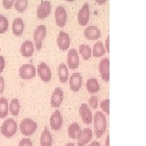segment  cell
Listing matches in <instances>:
<instances>
[{
    "mask_svg": "<svg viewBox=\"0 0 146 146\" xmlns=\"http://www.w3.org/2000/svg\"><path fill=\"white\" fill-rule=\"evenodd\" d=\"M94 123L95 136L97 138H101L106 129V118L102 112H96L94 118Z\"/></svg>",
    "mask_w": 146,
    "mask_h": 146,
    "instance_id": "1",
    "label": "cell"
},
{
    "mask_svg": "<svg viewBox=\"0 0 146 146\" xmlns=\"http://www.w3.org/2000/svg\"><path fill=\"white\" fill-rule=\"evenodd\" d=\"M1 134L7 138L12 137L16 134L17 131V123L16 121L12 119H6L0 127Z\"/></svg>",
    "mask_w": 146,
    "mask_h": 146,
    "instance_id": "2",
    "label": "cell"
},
{
    "mask_svg": "<svg viewBox=\"0 0 146 146\" xmlns=\"http://www.w3.org/2000/svg\"><path fill=\"white\" fill-rule=\"evenodd\" d=\"M37 128V124L36 122H34L31 119H25L22 120L20 125L21 133L24 136H32Z\"/></svg>",
    "mask_w": 146,
    "mask_h": 146,
    "instance_id": "3",
    "label": "cell"
},
{
    "mask_svg": "<svg viewBox=\"0 0 146 146\" xmlns=\"http://www.w3.org/2000/svg\"><path fill=\"white\" fill-rule=\"evenodd\" d=\"M46 35V28L45 25H41L36 28L33 33V40L35 42L36 49L39 51L42 50V42Z\"/></svg>",
    "mask_w": 146,
    "mask_h": 146,
    "instance_id": "4",
    "label": "cell"
},
{
    "mask_svg": "<svg viewBox=\"0 0 146 146\" xmlns=\"http://www.w3.org/2000/svg\"><path fill=\"white\" fill-rule=\"evenodd\" d=\"M36 75V68L32 64H24L19 70V76L23 80H31Z\"/></svg>",
    "mask_w": 146,
    "mask_h": 146,
    "instance_id": "5",
    "label": "cell"
},
{
    "mask_svg": "<svg viewBox=\"0 0 146 146\" xmlns=\"http://www.w3.org/2000/svg\"><path fill=\"white\" fill-rule=\"evenodd\" d=\"M51 11V4L50 1H42L36 10V16L39 20L47 18Z\"/></svg>",
    "mask_w": 146,
    "mask_h": 146,
    "instance_id": "6",
    "label": "cell"
},
{
    "mask_svg": "<svg viewBox=\"0 0 146 146\" xmlns=\"http://www.w3.org/2000/svg\"><path fill=\"white\" fill-rule=\"evenodd\" d=\"M37 74H38V76L41 78V80L44 82L50 81L51 77H52L50 68H49V66L45 63H41L40 64H38V66H37Z\"/></svg>",
    "mask_w": 146,
    "mask_h": 146,
    "instance_id": "7",
    "label": "cell"
},
{
    "mask_svg": "<svg viewBox=\"0 0 146 146\" xmlns=\"http://www.w3.org/2000/svg\"><path fill=\"white\" fill-rule=\"evenodd\" d=\"M79 112H80V118L83 121V123H84L87 125L91 124V123L93 121V115H92V111L89 109L88 105L85 103L81 104V106H80V109H79Z\"/></svg>",
    "mask_w": 146,
    "mask_h": 146,
    "instance_id": "8",
    "label": "cell"
},
{
    "mask_svg": "<svg viewBox=\"0 0 146 146\" xmlns=\"http://www.w3.org/2000/svg\"><path fill=\"white\" fill-rule=\"evenodd\" d=\"M54 16H55V21H56V25L59 27H64L67 22V11L65 10V8L63 6H58L57 8L55 9L54 12Z\"/></svg>",
    "mask_w": 146,
    "mask_h": 146,
    "instance_id": "9",
    "label": "cell"
},
{
    "mask_svg": "<svg viewBox=\"0 0 146 146\" xmlns=\"http://www.w3.org/2000/svg\"><path fill=\"white\" fill-rule=\"evenodd\" d=\"M77 20L80 25H86L89 21V3H84L78 12Z\"/></svg>",
    "mask_w": 146,
    "mask_h": 146,
    "instance_id": "10",
    "label": "cell"
},
{
    "mask_svg": "<svg viewBox=\"0 0 146 146\" xmlns=\"http://www.w3.org/2000/svg\"><path fill=\"white\" fill-rule=\"evenodd\" d=\"M99 72L102 79L108 82L110 80V60L108 58H104L99 63Z\"/></svg>",
    "mask_w": 146,
    "mask_h": 146,
    "instance_id": "11",
    "label": "cell"
},
{
    "mask_svg": "<svg viewBox=\"0 0 146 146\" xmlns=\"http://www.w3.org/2000/svg\"><path fill=\"white\" fill-rule=\"evenodd\" d=\"M83 82V79L81 75L78 72L73 73L72 76L69 79V86L73 92H78L81 88Z\"/></svg>",
    "mask_w": 146,
    "mask_h": 146,
    "instance_id": "12",
    "label": "cell"
},
{
    "mask_svg": "<svg viewBox=\"0 0 146 146\" xmlns=\"http://www.w3.org/2000/svg\"><path fill=\"white\" fill-rule=\"evenodd\" d=\"M70 36L67 33L64 31H60L57 37V46L62 50H67L70 46Z\"/></svg>",
    "mask_w": 146,
    "mask_h": 146,
    "instance_id": "13",
    "label": "cell"
},
{
    "mask_svg": "<svg viewBox=\"0 0 146 146\" xmlns=\"http://www.w3.org/2000/svg\"><path fill=\"white\" fill-rule=\"evenodd\" d=\"M80 64L79 54L76 49H71L68 54V65L69 68L75 70L78 68Z\"/></svg>",
    "mask_w": 146,
    "mask_h": 146,
    "instance_id": "14",
    "label": "cell"
},
{
    "mask_svg": "<svg viewBox=\"0 0 146 146\" xmlns=\"http://www.w3.org/2000/svg\"><path fill=\"white\" fill-rule=\"evenodd\" d=\"M84 36L88 40H91V41L98 40L101 36V31L97 26L91 25L85 29L84 32Z\"/></svg>",
    "mask_w": 146,
    "mask_h": 146,
    "instance_id": "15",
    "label": "cell"
},
{
    "mask_svg": "<svg viewBox=\"0 0 146 146\" xmlns=\"http://www.w3.org/2000/svg\"><path fill=\"white\" fill-rule=\"evenodd\" d=\"M63 117L58 110H55L50 117V127L54 131H58L63 126Z\"/></svg>",
    "mask_w": 146,
    "mask_h": 146,
    "instance_id": "16",
    "label": "cell"
},
{
    "mask_svg": "<svg viewBox=\"0 0 146 146\" xmlns=\"http://www.w3.org/2000/svg\"><path fill=\"white\" fill-rule=\"evenodd\" d=\"M63 91L60 88H56L51 96L50 104L53 108H58L62 104L63 100Z\"/></svg>",
    "mask_w": 146,
    "mask_h": 146,
    "instance_id": "17",
    "label": "cell"
},
{
    "mask_svg": "<svg viewBox=\"0 0 146 146\" xmlns=\"http://www.w3.org/2000/svg\"><path fill=\"white\" fill-rule=\"evenodd\" d=\"M93 138V132L89 128H84L80 131L78 136V146H85Z\"/></svg>",
    "mask_w": 146,
    "mask_h": 146,
    "instance_id": "18",
    "label": "cell"
},
{
    "mask_svg": "<svg viewBox=\"0 0 146 146\" xmlns=\"http://www.w3.org/2000/svg\"><path fill=\"white\" fill-rule=\"evenodd\" d=\"M34 51V46L31 41H25L22 43L21 47V52L24 57H31Z\"/></svg>",
    "mask_w": 146,
    "mask_h": 146,
    "instance_id": "19",
    "label": "cell"
},
{
    "mask_svg": "<svg viewBox=\"0 0 146 146\" xmlns=\"http://www.w3.org/2000/svg\"><path fill=\"white\" fill-rule=\"evenodd\" d=\"M24 21L21 18H16L12 23V33L15 36H21L24 32Z\"/></svg>",
    "mask_w": 146,
    "mask_h": 146,
    "instance_id": "20",
    "label": "cell"
},
{
    "mask_svg": "<svg viewBox=\"0 0 146 146\" xmlns=\"http://www.w3.org/2000/svg\"><path fill=\"white\" fill-rule=\"evenodd\" d=\"M58 76L59 81L61 83H66L68 80L69 72H68V68L65 63H60L58 69Z\"/></svg>",
    "mask_w": 146,
    "mask_h": 146,
    "instance_id": "21",
    "label": "cell"
},
{
    "mask_svg": "<svg viewBox=\"0 0 146 146\" xmlns=\"http://www.w3.org/2000/svg\"><path fill=\"white\" fill-rule=\"evenodd\" d=\"M40 144L41 146H52V136L47 127H45V129L42 131L40 138Z\"/></svg>",
    "mask_w": 146,
    "mask_h": 146,
    "instance_id": "22",
    "label": "cell"
},
{
    "mask_svg": "<svg viewBox=\"0 0 146 146\" xmlns=\"http://www.w3.org/2000/svg\"><path fill=\"white\" fill-rule=\"evenodd\" d=\"M86 89L89 94H96L100 90L99 83L95 78H90L86 82Z\"/></svg>",
    "mask_w": 146,
    "mask_h": 146,
    "instance_id": "23",
    "label": "cell"
},
{
    "mask_svg": "<svg viewBox=\"0 0 146 146\" xmlns=\"http://www.w3.org/2000/svg\"><path fill=\"white\" fill-rule=\"evenodd\" d=\"M106 49H105L104 44L102 42H98L94 46L93 51H92V55L94 57L99 58L103 56L106 54Z\"/></svg>",
    "mask_w": 146,
    "mask_h": 146,
    "instance_id": "24",
    "label": "cell"
},
{
    "mask_svg": "<svg viewBox=\"0 0 146 146\" xmlns=\"http://www.w3.org/2000/svg\"><path fill=\"white\" fill-rule=\"evenodd\" d=\"M68 136L71 139H77L80 132V128L78 123H73L71 125L68 127Z\"/></svg>",
    "mask_w": 146,
    "mask_h": 146,
    "instance_id": "25",
    "label": "cell"
},
{
    "mask_svg": "<svg viewBox=\"0 0 146 146\" xmlns=\"http://www.w3.org/2000/svg\"><path fill=\"white\" fill-rule=\"evenodd\" d=\"M79 53L81 54L84 60H89L92 56V50L89 45L82 44L79 47Z\"/></svg>",
    "mask_w": 146,
    "mask_h": 146,
    "instance_id": "26",
    "label": "cell"
},
{
    "mask_svg": "<svg viewBox=\"0 0 146 146\" xmlns=\"http://www.w3.org/2000/svg\"><path fill=\"white\" fill-rule=\"evenodd\" d=\"M8 102L5 98H0V119H5L8 115Z\"/></svg>",
    "mask_w": 146,
    "mask_h": 146,
    "instance_id": "27",
    "label": "cell"
},
{
    "mask_svg": "<svg viewBox=\"0 0 146 146\" xmlns=\"http://www.w3.org/2000/svg\"><path fill=\"white\" fill-rule=\"evenodd\" d=\"M9 108H10L11 115H13V116L18 115L19 110H20V103H19V101L17 98H14V99L11 100Z\"/></svg>",
    "mask_w": 146,
    "mask_h": 146,
    "instance_id": "28",
    "label": "cell"
},
{
    "mask_svg": "<svg viewBox=\"0 0 146 146\" xmlns=\"http://www.w3.org/2000/svg\"><path fill=\"white\" fill-rule=\"evenodd\" d=\"M28 7V0H16L14 4V7L18 12H24Z\"/></svg>",
    "mask_w": 146,
    "mask_h": 146,
    "instance_id": "29",
    "label": "cell"
},
{
    "mask_svg": "<svg viewBox=\"0 0 146 146\" xmlns=\"http://www.w3.org/2000/svg\"><path fill=\"white\" fill-rule=\"evenodd\" d=\"M8 20L3 15H0V33H4L8 29Z\"/></svg>",
    "mask_w": 146,
    "mask_h": 146,
    "instance_id": "30",
    "label": "cell"
},
{
    "mask_svg": "<svg viewBox=\"0 0 146 146\" xmlns=\"http://www.w3.org/2000/svg\"><path fill=\"white\" fill-rule=\"evenodd\" d=\"M100 106L102 110L104 111L106 115H109L110 114V100L109 99H106L102 101L101 104H100Z\"/></svg>",
    "mask_w": 146,
    "mask_h": 146,
    "instance_id": "31",
    "label": "cell"
},
{
    "mask_svg": "<svg viewBox=\"0 0 146 146\" xmlns=\"http://www.w3.org/2000/svg\"><path fill=\"white\" fill-rule=\"evenodd\" d=\"M89 104L92 108L97 109L98 107V99L96 96H92L89 99Z\"/></svg>",
    "mask_w": 146,
    "mask_h": 146,
    "instance_id": "32",
    "label": "cell"
},
{
    "mask_svg": "<svg viewBox=\"0 0 146 146\" xmlns=\"http://www.w3.org/2000/svg\"><path fill=\"white\" fill-rule=\"evenodd\" d=\"M15 0H3V5L5 9H11L13 6Z\"/></svg>",
    "mask_w": 146,
    "mask_h": 146,
    "instance_id": "33",
    "label": "cell"
},
{
    "mask_svg": "<svg viewBox=\"0 0 146 146\" xmlns=\"http://www.w3.org/2000/svg\"><path fill=\"white\" fill-rule=\"evenodd\" d=\"M18 146H33V144H32V141L29 138H24L20 141Z\"/></svg>",
    "mask_w": 146,
    "mask_h": 146,
    "instance_id": "34",
    "label": "cell"
},
{
    "mask_svg": "<svg viewBox=\"0 0 146 146\" xmlns=\"http://www.w3.org/2000/svg\"><path fill=\"white\" fill-rule=\"evenodd\" d=\"M5 88V81L3 76H0V94H2L4 91Z\"/></svg>",
    "mask_w": 146,
    "mask_h": 146,
    "instance_id": "35",
    "label": "cell"
},
{
    "mask_svg": "<svg viewBox=\"0 0 146 146\" xmlns=\"http://www.w3.org/2000/svg\"><path fill=\"white\" fill-rule=\"evenodd\" d=\"M5 67V60L3 56H0V73L2 72Z\"/></svg>",
    "mask_w": 146,
    "mask_h": 146,
    "instance_id": "36",
    "label": "cell"
},
{
    "mask_svg": "<svg viewBox=\"0 0 146 146\" xmlns=\"http://www.w3.org/2000/svg\"><path fill=\"white\" fill-rule=\"evenodd\" d=\"M110 36H107L106 37V52L107 53H110Z\"/></svg>",
    "mask_w": 146,
    "mask_h": 146,
    "instance_id": "37",
    "label": "cell"
},
{
    "mask_svg": "<svg viewBox=\"0 0 146 146\" xmlns=\"http://www.w3.org/2000/svg\"><path fill=\"white\" fill-rule=\"evenodd\" d=\"M96 1V3H98V4H99V5H102V4H104L106 2V0H95Z\"/></svg>",
    "mask_w": 146,
    "mask_h": 146,
    "instance_id": "38",
    "label": "cell"
},
{
    "mask_svg": "<svg viewBox=\"0 0 146 146\" xmlns=\"http://www.w3.org/2000/svg\"><path fill=\"white\" fill-rule=\"evenodd\" d=\"M89 146H101V145H100V143L97 142V141H94L89 145Z\"/></svg>",
    "mask_w": 146,
    "mask_h": 146,
    "instance_id": "39",
    "label": "cell"
},
{
    "mask_svg": "<svg viewBox=\"0 0 146 146\" xmlns=\"http://www.w3.org/2000/svg\"><path fill=\"white\" fill-rule=\"evenodd\" d=\"M109 141H110V136H108L106 137V146H109Z\"/></svg>",
    "mask_w": 146,
    "mask_h": 146,
    "instance_id": "40",
    "label": "cell"
},
{
    "mask_svg": "<svg viewBox=\"0 0 146 146\" xmlns=\"http://www.w3.org/2000/svg\"><path fill=\"white\" fill-rule=\"evenodd\" d=\"M65 146H76L73 143H68V144H67Z\"/></svg>",
    "mask_w": 146,
    "mask_h": 146,
    "instance_id": "41",
    "label": "cell"
},
{
    "mask_svg": "<svg viewBox=\"0 0 146 146\" xmlns=\"http://www.w3.org/2000/svg\"><path fill=\"white\" fill-rule=\"evenodd\" d=\"M66 1H68V2H73L74 0H66Z\"/></svg>",
    "mask_w": 146,
    "mask_h": 146,
    "instance_id": "42",
    "label": "cell"
}]
</instances>
